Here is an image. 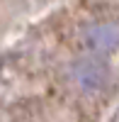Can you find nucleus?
<instances>
[{"instance_id":"obj_2","label":"nucleus","mask_w":119,"mask_h":122,"mask_svg":"<svg viewBox=\"0 0 119 122\" xmlns=\"http://www.w3.org/2000/svg\"><path fill=\"white\" fill-rule=\"evenodd\" d=\"M78 78H80V83L85 88H100L107 78V68L100 66V64H92V61H87L78 68Z\"/></svg>"},{"instance_id":"obj_1","label":"nucleus","mask_w":119,"mask_h":122,"mask_svg":"<svg viewBox=\"0 0 119 122\" xmlns=\"http://www.w3.org/2000/svg\"><path fill=\"white\" fill-rule=\"evenodd\" d=\"M87 42L100 51H114V49H119V25L112 22L95 25L87 32Z\"/></svg>"}]
</instances>
